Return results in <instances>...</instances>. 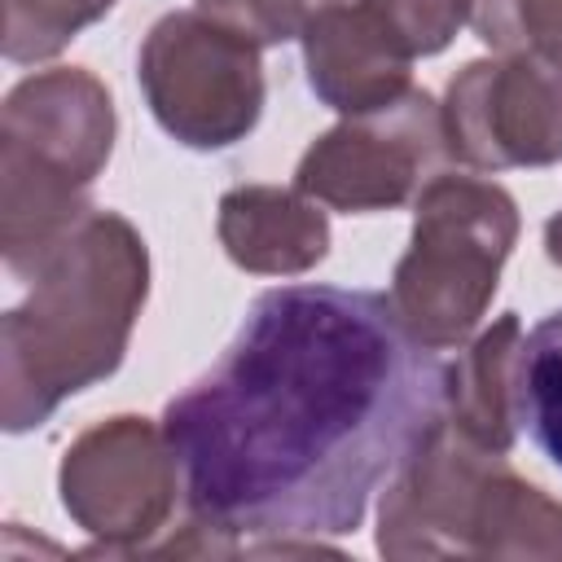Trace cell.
I'll list each match as a JSON object with an SVG mask.
<instances>
[{
    "mask_svg": "<svg viewBox=\"0 0 562 562\" xmlns=\"http://www.w3.org/2000/svg\"><path fill=\"white\" fill-rule=\"evenodd\" d=\"M259 48L206 9L158 18L140 44V88L158 127L189 149L237 145L263 110Z\"/></svg>",
    "mask_w": 562,
    "mask_h": 562,
    "instance_id": "6",
    "label": "cell"
},
{
    "mask_svg": "<svg viewBox=\"0 0 562 562\" xmlns=\"http://www.w3.org/2000/svg\"><path fill=\"white\" fill-rule=\"evenodd\" d=\"M220 241L246 272L294 277L325 259L329 220L316 198L277 184H241L220 198Z\"/></svg>",
    "mask_w": 562,
    "mask_h": 562,
    "instance_id": "11",
    "label": "cell"
},
{
    "mask_svg": "<svg viewBox=\"0 0 562 562\" xmlns=\"http://www.w3.org/2000/svg\"><path fill=\"white\" fill-rule=\"evenodd\" d=\"M303 66L312 92L338 114H364L408 92L413 57L400 48L373 0H329L303 31Z\"/></svg>",
    "mask_w": 562,
    "mask_h": 562,
    "instance_id": "10",
    "label": "cell"
},
{
    "mask_svg": "<svg viewBox=\"0 0 562 562\" xmlns=\"http://www.w3.org/2000/svg\"><path fill=\"white\" fill-rule=\"evenodd\" d=\"M518 426L562 470V307L549 312L518 356Z\"/></svg>",
    "mask_w": 562,
    "mask_h": 562,
    "instance_id": "13",
    "label": "cell"
},
{
    "mask_svg": "<svg viewBox=\"0 0 562 562\" xmlns=\"http://www.w3.org/2000/svg\"><path fill=\"white\" fill-rule=\"evenodd\" d=\"M110 9L114 0H4V57L18 66L44 61Z\"/></svg>",
    "mask_w": 562,
    "mask_h": 562,
    "instance_id": "14",
    "label": "cell"
},
{
    "mask_svg": "<svg viewBox=\"0 0 562 562\" xmlns=\"http://www.w3.org/2000/svg\"><path fill=\"white\" fill-rule=\"evenodd\" d=\"M448 364L391 294L263 290L220 364L162 413L184 509L220 536H342L443 422Z\"/></svg>",
    "mask_w": 562,
    "mask_h": 562,
    "instance_id": "1",
    "label": "cell"
},
{
    "mask_svg": "<svg viewBox=\"0 0 562 562\" xmlns=\"http://www.w3.org/2000/svg\"><path fill=\"white\" fill-rule=\"evenodd\" d=\"M382 558H562V501L465 439L448 417L386 479Z\"/></svg>",
    "mask_w": 562,
    "mask_h": 562,
    "instance_id": "3",
    "label": "cell"
},
{
    "mask_svg": "<svg viewBox=\"0 0 562 562\" xmlns=\"http://www.w3.org/2000/svg\"><path fill=\"white\" fill-rule=\"evenodd\" d=\"M114 149V105L97 75L57 66L22 79L0 114V246L18 277L92 211L88 184Z\"/></svg>",
    "mask_w": 562,
    "mask_h": 562,
    "instance_id": "4",
    "label": "cell"
},
{
    "mask_svg": "<svg viewBox=\"0 0 562 562\" xmlns=\"http://www.w3.org/2000/svg\"><path fill=\"white\" fill-rule=\"evenodd\" d=\"M180 465L145 417H110L88 426L61 457V505L97 540L88 553H145L176 509Z\"/></svg>",
    "mask_w": 562,
    "mask_h": 562,
    "instance_id": "8",
    "label": "cell"
},
{
    "mask_svg": "<svg viewBox=\"0 0 562 562\" xmlns=\"http://www.w3.org/2000/svg\"><path fill=\"white\" fill-rule=\"evenodd\" d=\"M220 22L246 31L255 44L299 40L303 31V0H198Z\"/></svg>",
    "mask_w": 562,
    "mask_h": 562,
    "instance_id": "17",
    "label": "cell"
},
{
    "mask_svg": "<svg viewBox=\"0 0 562 562\" xmlns=\"http://www.w3.org/2000/svg\"><path fill=\"white\" fill-rule=\"evenodd\" d=\"M452 158L505 171L562 162V61L501 53L470 61L443 101Z\"/></svg>",
    "mask_w": 562,
    "mask_h": 562,
    "instance_id": "9",
    "label": "cell"
},
{
    "mask_svg": "<svg viewBox=\"0 0 562 562\" xmlns=\"http://www.w3.org/2000/svg\"><path fill=\"white\" fill-rule=\"evenodd\" d=\"M544 250H549V259L562 268V211L544 224Z\"/></svg>",
    "mask_w": 562,
    "mask_h": 562,
    "instance_id": "18",
    "label": "cell"
},
{
    "mask_svg": "<svg viewBox=\"0 0 562 562\" xmlns=\"http://www.w3.org/2000/svg\"><path fill=\"white\" fill-rule=\"evenodd\" d=\"M514 241L518 206L501 184L470 171L430 176L391 277L400 321L435 351L461 347L483 321Z\"/></svg>",
    "mask_w": 562,
    "mask_h": 562,
    "instance_id": "5",
    "label": "cell"
},
{
    "mask_svg": "<svg viewBox=\"0 0 562 562\" xmlns=\"http://www.w3.org/2000/svg\"><path fill=\"white\" fill-rule=\"evenodd\" d=\"M452 154L443 105L408 88L404 97L347 114L299 158L294 189L334 211H391L404 206L439 176Z\"/></svg>",
    "mask_w": 562,
    "mask_h": 562,
    "instance_id": "7",
    "label": "cell"
},
{
    "mask_svg": "<svg viewBox=\"0 0 562 562\" xmlns=\"http://www.w3.org/2000/svg\"><path fill=\"white\" fill-rule=\"evenodd\" d=\"M373 9L408 57L443 53L470 18V0H373Z\"/></svg>",
    "mask_w": 562,
    "mask_h": 562,
    "instance_id": "16",
    "label": "cell"
},
{
    "mask_svg": "<svg viewBox=\"0 0 562 562\" xmlns=\"http://www.w3.org/2000/svg\"><path fill=\"white\" fill-rule=\"evenodd\" d=\"M470 26L496 53L562 61V0H470Z\"/></svg>",
    "mask_w": 562,
    "mask_h": 562,
    "instance_id": "15",
    "label": "cell"
},
{
    "mask_svg": "<svg viewBox=\"0 0 562 562\" xmlns=\"http://www.w3.org/2000/svg\"><path fill=\"white\" fill-rule=\"evenodd\" d=\"M518 356L522 325L514 312H505L457 356V364H448L443 417L492 452H509L518 435Z\"/></svg>",
    "mask_w": 562,
    "mask_h": 562,
    "instance_id": "12",
    "label": "cell"
},
{
    "mask_svg": "<svg viewBox=\"0 0 562 562\" xmlns=\"http://www.w3.org/2000/svg\"><path fill=\"white\" fill-rule=\"evenodd\" d=\"M31 294L0 321V422L40 426L66 395L110 378L149 290L140 233L114 211H88L26 277Z\"/></svg>",
    "mask_w": 562,
    "mask_h": 562,
    "instance_id": "2",
    "label": "cell"
}]
</instances>
